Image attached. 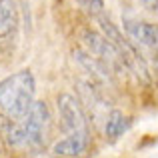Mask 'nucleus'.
Wrapping results in <instances>:
<instances>
[{
    "mask_svg": "<svg viewBox=\"0 0 158 158\" xmlns=\"http://www.w3.org/2000/svg\"><path fill=\"white\" fill-rule=\"evenodd\" d=\"M48 130H50L48 106L44 102L34 100L30 110L20 118V124H10L6 134H8V142L12 146L26 148V146H40L46 140Z\"/></svg>",
    "mask_w": 158,
    "mask_h": 158,
    "instance_id": "obj_2",
    "label": "nucleus"
},
{
    "mask_svg": "<svg viewBox=\"0 0 158 158\" xmlns=\"http://www.w3.org/2000/svg\"><path fill=\"white\" fill-rule=\"evenodd\" d=\"M0 156H2V146H0Z\"/></svg>",
    "mask_w": 158,
    "mask_h": 158,
    "instance_id": "obj_11",
    "label": "nucleus"
},
{
    "mask_svg": "<svg viewBox=\"0 0 158 158\" xmlns=\"http://www.w3.org/2000/svg\"><path fill=\"white\" fill-rule=\"evenodd\" d=\"M78 2H80V6L84 8L88 14H92V16L102 14V8H104V2H102V0H78Z\"/></svg>",
    "mask_w": 158,
    "mask_h": 158,
    "instance_id": "obj_8",
    "label": "nucleus"
},
{
    "mask_svg": "<svg viewBox=\"0 0 158 158\" xmlns=\"http://www.w3.org/2000/svg\"><path fill=\"white\" fill-rule=\"evenodd\" d=\"M88 146V134L82 132H70L64 140L54 144L52 152L56 156H80Z\"/></svg>",
    "mask_w": 158,
    "mask_h": 158,
    "instance_id": "obj_5",
    "label": "nucleus"
},
{
    "mask_svg": "<svg viewBox=\"0 0 158 158\" xmlns=\"http://www.w3.org/2000/svg\"><path fill=\"white\" fill-rule=\"evenodd\" d=\"M124 26H126V32L130 34V38L136 40L138 44H144V46H150V48L158 46V24L126 20Z\"/></svg>",
    "mask_w": 158,
    "mask_h": 158,
    "instance_id": "obj_4",
    "label": "nucleus"
},
{
    "mask_svg": "<svg viewBox=\"0 0 158 158\" xmlns=\"http://www.w3.org/2000/svg\"><path fill=\"white\" fill-rule=\"evenodd\" d=\"M58 114H60L62 126L66 132H82L88 134V120L84 116L80 102L72 96V94H60L58 96Z\"/></svg>",
    "mask_w": 158,
    "mask_h": 158,
    "instance_id": "obj_3",
    "label": "nucleus"
},
{
    "mask_svg": "<svg viewBox=\"0 0 158 158\" xmlns=\"http://www.w3.org/2000/svg\"><path fill=\"white\" fill-rule=\"evenodd\" d=\"M16 24H18V12L14 0H0V38L10 36Z\"/></svg>",
    "mask_w": 158,
    "mask_h": 158,
    "instance_id": "obj_6",
    "label": "nucleus"
},
{
    "mask_svg": "<svg viewBox=\"0 0 158 158\" xmlns=\"http://www.w3.org/2000/svg\"><path fill=\"white\" fill-rule=\"evenodd\" d=\"M128 126H130V120H128V118H126V116H124L120 110H112L110 114L106 116L104 132H106L108 138L116 140L118 136H122L124 132L128 130Z\"/></svg>",
    "mask_w": 158,
    "mask_h": 158,
    "instance_id": "obj_7",
    "label": "nucleus"
},
{
    "mask_svg": "<svg viewBox=\"0 0 158 158\" xmlns=\"http://www.w3.org/2000/svg\"><path fill=\"white\" fill-rule=\"evenodd\" d=\"M140 4H142L148 12H158V0H140Z\"/></svg>",
    "mask_w": 158,
    "mask_h": 158,
    "instance_id": "obj_9",
    "label": "nucleus"
},
{
    "mask_svg": "<svg viewBox=\"0 0 158 158\" xmlns=\"http://www.w3.org/2000/svg\"><path fill=\"white\" fill-rule=\"evenodd\" d=\"M10 124H12V120H8L6 116L0 114V132H6L8 128H10Z\"/></svg>",
    "mask_w": 158,
    "mask_h": 158,
    "instance_id": "obj_10",
    "label": "nucleus"
},
{
    "mask_svg": "<svg viewBox=\"0 0 158 158\" xmlns=\"http://www.w3.org/2000/svg\"><path fill=\"white\" fill-rule=\"evenodd\" d=\"M36 96V80L30 70H20L0 82V108L8 118L20 120Z\"/></svg>",
    "mask_w": 158,
    "mask_h": 158,
    "instance_id": "obj_1",
    "label": "nucleus"
}]
</instances>
